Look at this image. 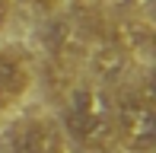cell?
I'll return each instance as SVG.
<instances>
[{
	"mask_svg": "<svg viewBox=\"0 0 156 153\" xmlns=\"http://www.w3.org/2000/svg\"><path fill=\"white\" fill-rule=\"evenodd\" d=\"M64 128L70 131L80 147L86 150H108L115 141V105L96 86H76L64 105Z\"/></svg>",
	"mask_w": 156,
	"mask_h": 153,
	"instance_id": "1",
	"label": "cell"
},
{
	"mask_svg": "<svg viewBox=\"0 0 156 153\" xmlns=\"http://www.w3.org/2000/svg\"><path fill=\"white\" fill-rule=\"evenodd\" d=\"M115 134L131 153H150L156 147V115L147 93H127L115 105Z\"/></svg>",
	"mask_w": 156,
	"mask_h": 153,
	"instance_id": "2",
	"label": "cell"
},
{
	"mask_svg": "<svg viewBox=\"0 0 156 153\" xmlns=\"http://www.w3.org/2000/svg\"><path fill=\"white\" fill-rule=\"evenodd\" d=\"M13 153H64L61 131L45 118L29 121L13 141Z\"/></svg>",
	"mask_w": 156,
	"mask_h": 153,
	"instance_id": "3",
	"label": "cell"
},
{
	"mask_svg": "<svg viewBox=\"0 0 156 153\" xmlns=\"http://www.w3.org/2000/svg\"><path fill=\"white\" fill-rule=\"evenodd\" d=\"M29 83L32 76L26 61L10 51H0V109H10L13 102H19L23 93L29 89Z\"/></svg>",
	"mask_w": 156,
	"mask_h": 153,
	"instance_id": "4",
	"label": "cell"
},
{
	"mask_svg": "<svg viewBox=\"0 0 156 153\" xmlns=\"http://www.w3.org/2000/svg\"><path fill=\"white\" fill-rule=\"evenodd\" d=\"M89 67H93L96 76H102V80H118V76L124 73L127 67V51L121 45H99L93 51V61H89Z\"/></svg>",
	"mask_w": 156,
	"mask_h": 153,
	"instance_id": "5",
	"label": "cell"
},
{
	"mask_svg": "<svg viewBox=\"0 0 156 153\" xmlns=\"http://www.w3.org/2000/svg\"><path fill=\"white\" fill-rule=\"evenodd\" d=\"M10 13H13V0H0V29L10 23Z\"/></svg>",
	"mask_w": 156,
	"mask_h": 153,
	"instance_id": "6",
	"label": "cell"
},
{
	"mask_svg": "<svg viewBox=\"0 0 156 153\" xmlns=\"http://www.w3.org/2000/svg\"><path fill=\"white\" fill-rule=\"evenodd\" d=\"M102 153H108V150H102Z\"/></svg>",
	"mask_w": 156,
	"mask_h": 153,
	"instance_id": "7",
	"label": "cell"
}]
</instances>
